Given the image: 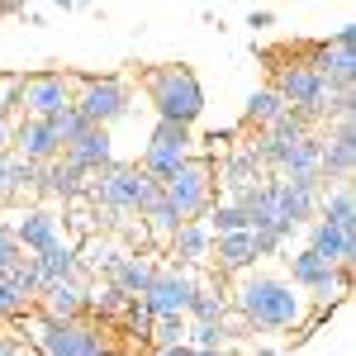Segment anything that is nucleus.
Returning <instances> with one entry per match:
<instances>
[{
	"instance_id": "nucleus-1",
	"label": "nucleus",
	"mask_w": 356,
	"mask_h": 356,
	"mask_svg": "<svg viewBox=\"0 0 356 356\" xmlns=\"http://www.w3.org/2000/svg\"><path fill=\"white\" fill-rule=\"evenodd\" d=\"M233 309L261 332H295L304 323V314H309L304 290H295L290 280L266 275V271H247L233 285Z\"/></svg>"
},
{
	"instance_id": "nucleus-2",
	"label": "nucleus",
	"mask_w": 356,
	"mask_h": 356,
	"mask_svg": "<svg viewBox=\"0 0 356 356\" xmlns=\"http://www.w3.org/2000/svg\"><path fill=\"white\" fill-rule=\"evenodd\" d=\"M147 100L157 110V124H176V129H191L195 119L204 114V86L191 67H152L147 76Z\"/></svg>"
},
{
	"instance_id": "nucleus-3",
	"label": "nucleus",
	"mask_w": 356,
	"mask_h": 356,
	"mask_svg": "<svg viewBox=\"0 0 356 356\" xmlns=\"http://www.w3.org/2000/svg\"><path fill=\"white\" fill-rule=\"evenodd\" d=\"M86 195H90L100 209H110V214H143V209L162 195V186H157L143 166H119L114 162L110 171H100L95 181H86Z\"/></svg>"
},
{
	"instance_id": "nucleus-4",
	"label": "nucleus",
	"mask_w": 356,
	"mask_h": 356,
	"mask_svg": "<svg viewBox=\"0 0 356 356\" xmlns=\"http://www.w3.org/2000/svg\"><path fill=\"white\" fill-rule=\"evenodd\" d=\"M162 200L181 214V219H204L209 214V200H214V166L204 162V157H191V162H181L171 176L162 181Z\"/></svg>"
},
{
	"instance_id": "nucleus-5",
	"label": "nucleus",
	"mask_w": 356,
	"mask_h": 356,
	"mask_svg": "<svg viewBox=\"0 0 356 356\" xmlns=\"http://www.w3.org/2000/svg\"><path fill=\"white\" fill-rule=\"evenodd\" d=\"M271 90L285 100V110L304 114V119H314V124H323V110H328L332 95H337V90H332L309 62H290V67H280Z\"/></svg>"
},
{
	"instance_id": "nucleus-6",
	"label": "nucleus",
	"mask_w": 356,
	"mask_h": 356,
	"mask_svg": "<svg viewBox=\"0 0 356 356\" xmlns=\"http://www.w3.org/2000/svg\"><path fill=\"white\" fill-rule=\"evenodd\" d=\"M15 105L24 110V119H57L62 110L76 105V81L62 72H38L15 86Z\"/></svg>"
},
{
	"instance_id": "nucleus-7",
	"label": "nucleus",
	"mask_w": 356,
	"mask_h": 356,
	"mask_svg": "<svg viewBox=\"0 0 356 356\" xmlns=\"http://www.w3.org/2000/svg\"><path fill=\"white\" fill-rule=\"evenodd\" d=\"M33 347L43 356H100L105 352V342H100V332L90 328L86 318L76 323H53V318H33Z\"/></svg>"
},
{
	"instance_id": "nucleus-8",
	"label": "nucleus",
	"mask_w": 356,
	"mask_h": 356,
	"mask_svg": "<svg viewBox=\"0 0 356 356\" xmlns=\"http://www.w3.org/2000/svg\"><path fill=\"white\" fill-rule=\"evenodd\" d=\"M352 48H356V24H342L328 43L314 48V62H309L337 95H342V90H356V53Z\"/></svg>"
},
{
	"instance_id": "nucleus-9",
	"label": "nucleus",
	"mask_w": 356,
	"mask_h": 356,
	"mask_svg": "<svg viewBox=\"0 0 356 356\" xmlns=\"http://www.w3.org/2000/svg\"><path fill=\"white\" fill-rule=\"evenodd\" d=\"M195 152V138L191 129H176V124H157L152 129V138H147V147H143V171L162 186L166 176L176 171L181 162H191Z\"/></svg>"
},
{
	"instance_id": "nucleus-10",
	"label": "nucleus",
	"mask_w": 356,
	"mask_h": 356,
	"mask_svg": "<svg viewBox=\"0 0 356 356\" xmlns=\"http://www.w3.org/2000/svg\"><path fill=\"white\" fill-rule=\"evenodd\" d=\"M72 110L81 114L90 129H110L119 114L129 110V90H124V81H81L76 86V105Z\"/></svg>"
},
{
	"instance_id": "nucleus-11",
	"label": "nucleus",
	"mask_w": 356,
	"mask_h": 356,
	"mask_svg": "<svg viewBox=\"0 0 356 356\" xmlns=\"http://www.w3.org/2000/svg\"><path fill=\"white\" fill-rule=\"evenodd\" d=\"M191 295H195V280L186 271H157L152 285L143 290V304H147L152 318H186Z\"/></svg>"
},
{
	"instance_id": "nucleus-12",
	"label": "nucleus",
	"mask_w": 356,
	"mask_h": 356,
	"mask_svg": "<svg viewBox=\"0 0 356 356\" xmlns=\"http://www.w3.org/2000/svg\"><path fill=\"white\" fill-rule=\"evenodd\" d=\"M10 152L33 166H43V162L62 157V143H57L48 119H19V124H10Z\"/></svg>"
},
{
	"instance_id": "nucleus-13",
	"label": "nucleus",
	"mask_w": 356,
	"mask_h": 356,
	"mask_svg": "<svg viewBox=\"0 0 356 356\" xmlns=\"http://www.w3.org/2000/svg\"><path fill=\"white\" fill-rule=\"evenodd\" d=\"M352 166H356V124H332L323 134L318 176L323 181H352Z\"/></svg>"
},
{
	"instance_id": "nucleus-14",
	"label": "nucleus",
	"mask_w": 356,
	"mask_h": 356,
	"mask_svg": "<svg viewBox=\"0 0 356 356\" xmlns=\"http://www.w3.org/2000/svg\"><path fill=\"white\" fill-rule=\"evenodd\" d=\"M62 162L72 166V171H81V176H100V171H110V166H114L110 129H86V134L62 152Z\"/></svg>"
},
{
	"instance_id": "nucleus-15",
	"label": "nucleus",
	"mask_w": 356,
	"mask_h": 356,
	"mask_svg": "<svg viewBox=\"0 0 356 356\" xmlns=\"http://www.w3.org/2000/svg\"><path fill=\"white\" fill-rule=\"evenodd\" d=\"M304 252H314V257L328 261V266H352L356 233H342V228H332V223L314 219V223H309V247H304Z\"/></svg>"
},
{
	"instance_id": "nucleus-16",
	"label": "nucleus",
	"mask_w": 356,
	"mask_h": 356,
	"mask_svg": "<svg viewBox=\"0 0 356 356\" xmlns=\"http://www.w3.org/2000/svg\"><path fill=\"white\" fill-rule=\"evenodd\" d=\"M15 228V243L24 247L29 257H38V252H48V247L62 243V223L48 214V209H29L19 223H10Z\"/></svg>"
},
{
	"instance_id": "nucleus-17",
	"label": "nucleus",
	"mask_w": 356,
	"mask_h": 356,
	"mask_svg": "<svg viewBox=\"0 0 356 356\" xmlns=\"http://www.w3.org/2000/svg\"><path fill=\"white\" fill-rule=\"evenodd\" d=\"M38 309H43V318H53V323H76L86 314V290L76 280H57V285H48V290L38 295Z\"/></svg>"
},
{
	"instance_id": "nucleus-18",
	"label": "nucleus",
	"mask_w": 356,
	"mask_h": 356,
	"mask_svg": "<svg viewBox=\"0 0 356 356\" xmlns=\"http://www.w3.org/2000/svg\"><path fill=\"white\" fill-rule=\"evenodd\" d=\"M33 191H43L48 200H76V195H86V176L72 171V166L57 157V162L38 166V186H33Z\"/></svg>"
},
{
	"instance_id": "nucleus-19",
	"label": "nucleus",
	"mask_w": 356,
	"mask_h": 356,
	"mask_svg": "<svg viewBox=\"0 0 356 356\" xmlns=\"http://www.w3.org/2000/svg\"><path fill=\"white\" fill-rule=\"evenodd\" d=\"M318 219L332 223V228H342V233H356V195L347 181H337L332 191H323L318 200Z\"/></svg>"
},
{
	"instance_id": "nucleus-20",
	"label": "nucleus",
	"mask_w": 356,
	"mask_h": 356,
	"mask_svg": "<svg viewBox=\"0 0 356 356\" xmlns=\"http://www.w3.org/2000/svg\"><path fill=\"white\" fill-rule=\"evenodd\" d=\"M209 247H214V238H209L204 219L181 223V228H176V238H171V252H176L186 266H195V261H209Z\"/></svg>"
},
{
	"instance_id": "nucleus-21",
	"label": "nucleus",
	"mask_w": 356,
	"mask_h": 356,
	"mask_svg": "<svg viewBox=\"0 0 356 356\" xmlns=\"http://www.w3.org/2000/svg\"><path fill=\"white\" fill-rule=\"evenodd\" d=\"M214 261H219V271H247V266L257 261V243H252V233L214 238Z\"/></svg>"
},
{
	"instance_id": "nucleus-22",
	"label": "nucleus",
	"mask_w": 356,
	"mask_h": 356,
	"mask_svg": "<svg viewBox=\"0 0 356 356\" xmlns=\"http://www.w3.org/2000/svg\"><path fill=\"white\" fill-rule=\"evenodd\" d=\"M257 181H266V171H261V162H257L252 152H238V157H228V166H223V176H219V186H223L228 195L252 191Z\"/></svg>"
},
{
	"instance_id": "nucleus-23",
	"label": "nucleus",
	"mask_w": 356,
	"mask_h": 356,
	"mask_svg": "<svg viewBox=\"0 0 356 356\" xmlns=\"http://www.w3.org/2000/svg\"><path fill=\"white\" fill-rule=\"evenodd\" d=\"M33 261H38V271H43V280H48V285H57V280H76V275H81V261H76V252H72L67 243L38 252Z\"/></svg>"
},
{
	"instance_id": "nucleus-24",
	"label": "nucleus",
	"mask_w": 356,
	"mask_h": 356,
	"mask_svg": "<svg viewBox=\"0 0 356 356\" xmlns=\"http://www.w3.org/2000/svg\"><path fill=\"white\" fill-rule=\"evenodd\" d=\"M152 261H143V257H124V261H119V271L110 275V285L114 290H124V295H129V300H143V290H147V285H152Z\"/></svg>"
},
{
	"instance_id": "nucleus-25",
	"label": "nucleus",
	"mask_w": 356,
	"mask_h": 356,
	"mask_svg": "<svg viewBox=\"0 0 356 356\" xmlns=\"http://www.w3.org/2000/svg\"><path fill=\"white\" fill-rule=\"evenodd\" d=\"M38 186V166L24 162V157H5V171H0V200H15L19 191H33Z\"/></svg>"
},
{
	"instance_id": "nucleus-26",
	"label": "nucleus",
	"mask_w": 356,
	"mask_h": 356,
	"mask_svg": "<svg viewBox=\"0 0 356 356\" xmlns=\"http://www.w3.org/2000/svg\"><path fill=\"white\" fill-rule=\"evenodd\" d=\"M280 114H285V100L275 95L271 86H261V90H252V100H247V124H257V129L266 134V129H271V124L280 119Z\"/></svg>"
},
{
	"instance_id": "nucleus-27",
	"label": "nucleus",
	"mask_w": 356,
	"mask_h": 356,
	"mask_svg": "<svg viewBox=\"0 0 356 356\" xmlns=\"http://www.w3.org/2000/svg\"><path fill=\"white\" fill-rule=\"evenodd\" d=\"M223 314H228V300H223L219 290H209V285H195L186 318H195V323H223Z\"/></svg>"
},
{
	"instance_id": "nucleus-28",
	"label": "nucleus",
	"mask_w": 356,
	"mask_h": 356,
	"mask_svg": "<svg viewBox=\"0 0 356 356\" xmlns=\"http://www.w3.org/2000/svg\"><path fill=\"white\" fill-rule=\"evenodd\" d=\"M138 219H147V233H152V238H162V243H171V238H176V228L186 223V219H181V214H176V209L162 200V195H157V200H152V204H147Z\"/></svg>"
},
{
	"instance_id": "nucleus-29",
	"label": "nucleus",
	"mask_w": 356,
	"mask_h": 356,
	"mask_svg": "<svg viewBox=\"0 0 356 356\" xmlns=\"http://www.w3.org/2000/svg\"><path fill=\"white\" fill-rule=\"evenodd\" d=\"M204 228H209V238H228V233H247V214L233 204V200H223L214 204L209 214H204Z\"/></svg>"
},
{
	"instance_id": "nucleus-30",
	"label": "nucleus",
	"mask_w": 356,
	"mask_h": 356,
	"mask_svg": "<svg viewBox=\"0 0 356 356\" xmlns=\"http://www.w3.org/2000/svg\"><path fill=\"white\" fill-rule=\"evenodd\" d=\"M223 342H228V328L223 323H195L186 332V347H195V352H223Z\"/></svg>"
},
{
	"instance_id": "nucleus-31",
	"label": "nucleus",
	"mask_w": 356,
	"mask_h": 356,
	"mask_svg": "<svg viewBox=\"0 0 356 356\" xmlns=\"http://www.w3.org/2000/svg\"><path fill=\"white\" fill-rule=\"evenodd\" d=\"M29 295L10 280V275H0V318H19V314H29Z\"/></svg>"
},
{
	"instance_id": "nucleus-32",
	"label": "nucleus",
	"mask_w": 356,
	"mask_h": 356,
	"mask_svg": "<svg viewBox=\"0 0 356 356\" xmlns=\"http://www.w3.org/2000/svg\"><path fill=\"white\" fill-rule=\"evenodd\" d=\"M10 280H15V285L24 290L29 300H38V295L48 290V280H43V271H38V261H33V257H24V261L15 266V275H10Z\"/></svg>"
},
{
	"instance_id": "nucleus-33",
	"label": "nucleus",
	"mask_w": 356,
	"mask_h": 356,
	"mask_svg": "<svg viewBox=\"0 0 356 356\" xmlns=\"http://www.w3.org/2000/svg\"><path fill=\"white\" fill-rule=\"evenodd\" d=\"M48 124H53V134H57V143H62V152H67V147H72V143H76V138L90 129V124H86L76 110H62L57 119H48Z\"/></svg>"
},
{
	"instance_id": "nucleus-34",
	"label": "nucleus",
	"mask_w": 356,
	"mask_h": 356,
	"mask_svg": "<svg viewBox=\"0 0 356 356\" xmlns=\"http://www.w3.org/2000/svg\"><path fill=\"white\" fill-rule=\"evenodd\" d=\"M24 257H29V252L15 243V228H10V223H0V275H15V266H19Z\"/></svg>"
},
{
	"instance_id": "nucleus-35",
	"label": "nucleus",
	"mask_w": 356,
	"mask_h": 356,
	"mask_svg": "<svg viewBox=\"0 0 356 356\" xmlns=\"http://www.w3.org/2000/svg\"><path fill=\"white\" fill-rule=\"evenodd\" d=\"M186 332H191V323H186V318H157V323H152L157 347H181V342H186Z\"/></svg>"
},
{
	"instance_id": "nucleus-36",
	"label": "nucleus",
	"mask_w": 356,
	"mask_h": 356,
	"mask_svg": "<svg viewBox=\"0 0 356 356\" xmlns=\"http://www.w3.org/2000/svg\"><path fill=\"white\" fill-rule=\"evenodd\" d=\"M124 304H129V295L114 290L110 280L100 285V295H86V309H100V314H124Z\"/></svg>"
},
{
	"instance_id": "nucleus-37",
	"label": "nucleus",
	"mask_w": 356,
	"mask_h": 356,
	"mask_svg": "<svg viewBox=\"0 0 356 356\" xmlns=\"http://www.w3.org/2000/svg\"><path fill=\"white\" fill-rule=\"evenodd\" d=\"M119 261H124V252H119L114 243H90V266H95L100 275H114Z\"/></svg>"
},
{
	"instance_id": "nucleus-38",
	"label": "nucleus",
	"mask_w": 356,
	"mask_h": 356,
	"mask_svg": "<svg viewBox=\"0 0 356 356\" xmlns=\"http://www.w3.org/2000/svg\"><path fill=\"white\" fill-rule=\"evenodd\" d=\"M124 318H129V328H134L138 337H147V332H152V323H157V318L147 314V304H143V300H129V304H124Z\"/></svg>"
},
{
	"instance_id": "nucleus-39",
	"label": "nucleus",
	"mask_w": 356,
	"mask_h": 356,
	"mask_svg": "<svg viewBox=\"0 0 356 356\" xmlns=\"http://www.w3.org/2000/svg\"><path fill=\"white\" fill-rule=\"evenodd\" d=\"M0 152H10V114H0Z\"/></svg>"
},
{
	"instance_id": "nucleus-40",
	"label": "nucleus",
	"mask_w": 356,
	"mask_h": 356,
	"mask_svg": "<svg viewBox=\"0 0 356 356\" xmlns=\"http://www.w3.org/2000/svg\"><path fill=\"white\" fill-rule=\"evenodd\" d=\"M0 356H19V342H15V337H5V332H0Z\"/></svg>"
},
{
	"instance_id": "nucleus-41",
	"label": "nucleus",
	"mask_w": 356,
	"mask_h": 356,
	"mask_svg": "<svg viewBox=\"0 0 356 356\" xmlns=\"http://www.w3.org/2000/svg\"><path fill=\"white\" fill-rule=\"evenodd\" d=\"M152 356H191V347H186V342H181V347H157Z\"/></svg>"
},
{
	"instance_id": "nucleus-42",
	"label": "nucleus",
	"mask_w": 356,
	"mask_h": 356,
	"mask_svg": "<svg viewBox=\"0 0 356 356\" xmlns=\"http://www.w3.org/2000/svg\"><path fill=\"white\" fill-rule=\"evenodd\" d=\"M252 356H285V352H275V347H257Z\"/></svg>"
},
{
	"instance_id": "nucleus-43",
	"label": "nucleus",
	"mask_w": 356,
	"mask_h": 356,
	"mask_svg": "<svg viewBox=\"0 0 356 356\" xmlns=\"http://www.w3.org/2000/svg\"><path fill=\"white\" fill-rule=\"evenodd\" d=\"M191 356H228V352H195V347H191Z\"/></svg>"
}]
</instances>
